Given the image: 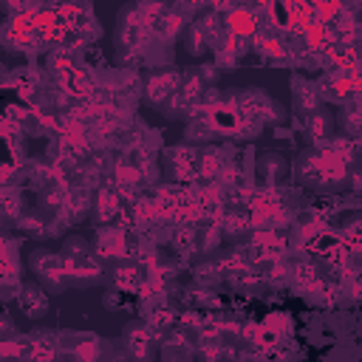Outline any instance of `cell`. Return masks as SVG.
<instances>
[{"label":"cell","instance_id":"obj_1","mask_svg":"<svg viewBox=\"0 0 362 362\" xmlns=\"http://www.w3.org/2000/svg\"><path fill=\"white\" fill-rule=\"evenodd\" d=\"M300 175L305 184H342L345 178V167L337 156H328V153H311V156H303L300 161Z\"/></svg>","mask_w":362,"mask_h":362},{"label":"cell","instance_id":"obj_2","mask_svg":"<svg viewBox=\"0 0 362 362\" xmlns=\"http://www.w3.org/2000/svg\"><path fill=\"white\" fill-rule=\"evenodd\" d=\"M31 266L40 274V280L45 283L48 291H59V288L68 286V269H65V263H62L59 255H42V252H37L31 257Z\"/></svg>","mask_w":362,"mask_h":362},{"label":"cell","instance_id":"obj_3","mask_svg":"<svg viewBox=\"0 0 362 362\" xmlns=\"http://www.w3.org/2000/svg\"><path fill=\"white\" fill-rule=\"evenodd\" d=\"M124 348H127L130 362H153L156 342H153V337L144 331V325L130 322V325L124 328Z\"/></svg>","mask_w":362,"mask_h":362},{"label":"cell","instance_id":"obj_4","mask_svg":"<svg viewBox=\"0 0 362 362\" xmlns=\"http://www.w3.org/2000/svg\"><path fill=\"white\" fill-rule=\"evenodd\" d=\"M17 303H20V308L28 314V317H42L45 314V308H48V297H45V291L40 288V286H34V283H28V286H23V291H20V297H17Z\"/></svg>","mask_w":362,"mask_h":362},{"label":"cell","instance_id":"obj_5","mask_svg":"<svg viewBox=\"0 0 362 362\" xmlns=\"http://www.w3.org/2000/svg\"><path fill=\"white\" fill-rule=\"evenodd\" d=\"M59 257H62L65 269H74L76 263H82L85 257H90V255H88V240H85V238H68Z\"/></svg>","mask_w":362,"mask_h":362},{"label":"cell","instance_id":"obj_6","mask_svg":"<svg viewBox=\"0 0 362 362\" xmlns=\"http://www.w3.org/2000/svg\"><path fill=\"white\" fill-rule=\"evenodd\" d=\"M175 85H178V74H175V71L164 74V76H161V82H158V79H153V82H150V99H153V102L164 99L170 90H175Z\"/></svg>","mask_w":362,"mask_h":362},{"label":"cell","instance_id":"obj_7","mask_svg":"<svg viewBox=\"0 0 362 362\" xmlns=\"http://www.w3.org/2000/svg\"><path fill=\"white\" fill-rule=\"evenodd\" d=\"M107 362H130V356H122V354H116V356H110Z\"/></svg>","mask_w":362,"mask_h":362}]
</instances>
